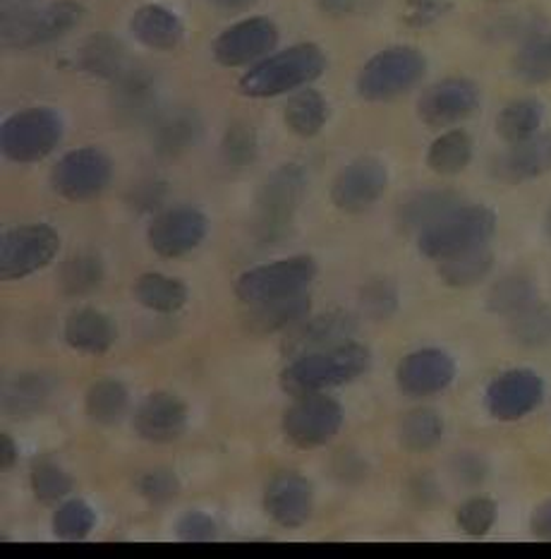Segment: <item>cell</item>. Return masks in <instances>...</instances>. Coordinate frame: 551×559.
<instances>
[{
  "instance_id": "6da1fadb",
  "label": "cell",
  "mask_w": 551,
  "mask_h": 559,
  "mask_svg": "<svg viewBox=\"0 0 551 559\" xmlns=\"http://www.w3.org/2000/svg\"><path fill=\"white\" fill-rule=\"evenodd\" d=\"M326 70V53L312 41L288 46L268 53L240 78V92L250 99H274V96L298 92L320 80Z\"/></svg>"
},
{
  "instance_id": "4316f807",
  "label": "cell",
  "mask_w": 551,
  "mask_h": 559,
  "mask_svg": "<svg viewBox=\"0 0 551 559\" xmlns=\"http://www.w3.org/2000/svg\"><path fill=\"white\" fill-rule=\"evenodd\" d=\"M284 120L296 138H316L328 123V102L320 90L302 87L290 96L284 108Z\"/></svg>"
},
{
  "instance_id": "484cf974",
  "label": "cell",
  "mask_w": 551,
  "mask_h": 559,
  "mask_svg": "<svg viewBox=\"0 0 551 559\" xmlns=\"http://www.w3.org/2000/svg\"><path fill=\"white\" fill-rule=\"evenodd\" d=\"M312 300L308 296V290L302 294L288 296V298H278V300H268L260 302V306H252V310L244 318V326L252 334H276V332H286L290 326L300 324L304 318L310 314Z\"/></svg>"
},
{
  "instance_id": "8d00e7d4",
  "label": "cell",
  "mask_w": 551,
  "mask_h": 559,
  "mask_svg": "<svg viewBox=\"0 0 551 559\" xmlns=\"http://www.w3.org/2000/svg\"><path fill=\"white\" fill-rule=\"evenodd\" d=\"M104 282V262L92 252L75 254L58 272L60 290L70 298L89 296Z\"/></svg>"
},
{
  "instance_id": "f5cc1de1",
  "label": "cell",
  "mask_w": 551,
  "mask_h": 559,
  "mask_svg": "<svg viewBox=\"0 0 551 559\" xmlns=\"http://www.w3.org/2000/svg\"><path fill=\"white\" fill-rule=\"evenodd\" d=\"M547 236L551 238V210H549V214H547Z\"/></svg>"
},
{
  "instance_id": "ac0fdd59",
  "label": "cell",
  "mask_w": 551,
  "mask_h": 559,
  "mask_svg": "<svg viewBox=\"0 0 551 559\" xmlns=\"http://www.w3.org/2000/svg\"><path fill=\"white\" fill-rule=\"evenodd\" d=\"M358 332V320L350 312L343 310H328L316 314V318H304L296 330H290L284 342V354L288 358H302L310 354H320V350L336 348L340 344L350 342V336Z\"/></svg>"
},
{
  "instance_id": "d4e9b609",
  "label": "cell",
  "mask_w": 551,
  "mask_h": 559,
  "mask_svg": "<svg viewBox=\"0 0 551 559\" xmlns=\"http://www.w3.org/2000/svg\"><path fill=\"white\" fill-rule=\"evenodd\" d=\"M77 66L82 72L99 80H118L125 75L128 53L116 34L96 32L84 39L77 51Z\"/></svg>"
},
{
  "instance_id": "ba28073f",
  "label": "cell",
  "mask_w": 551,
  "mask_h": 559,
  "mask_svg": "<svg viewBox=\"0 0 551 559\" xmlns=\"http://www.w3.org/2000/svg\"><path fill=\"white\" fill-rule=\"evenodd\" d=\"M320 266L308 254L300 258H288L272 264L254 266V270L240 274L236 282V294L248 306H260V302L278 300L302 294L314 282Z\"/></svg>"
},
{
  "instance_id": "7bdbcfd3",
  "label": "cell",
  "mask_w": 551,
  "mask_h": 559,
  "mask_svg": "<svg viewBox=\"0 0 551 559\" xmlns=\"http://www.w3.org/2000/svg\"><path fill=\"white\" fill-rule=\"evenodd\" d=\"M458 526L472 538H482L494 528L499 519V507L489 497H470L458 509Z\"/></svg>"
},
{
  "instance_id": "bcb514c9",
  "label": "cell",
  "mask_w": 551,
  "mask_h": 559,
  "mask_svg": "<svg viewBox=\"0 0 551 559\" xmlns=\"http://www.w3.org/2000/svg\"><path fill=\"white\" fill-rule=\"evenodd\" d=\"M451 10L448 0H408L406 8V22L410 27H427L436 20H441Z\"/></svg>"
},
{
  "instance_id": "d6986e66",
  "label": "cell",
  "mask_w": 551,
  "mask_h": 559,
  "mask_svg": "<svg viewBox=\"0 0 551 559\" xmlns=\"http://www.w3.org/2000/svg\"><path fill=\"white\" fill-rule=\"evenodd\" d=\"M456 380V362L441 348H420L398 362L396 382L400 392L424 399L444 392Z\"/></svg>"
},
{
  "instance_id": "e0dca14e",
  "label": "cell",
  "mask_w": 551,
  "mask_h": 559,
  "mask_svg": "<svg viewBox=\"0 0 551 559\" xmlns=\"http://www.w3.org/2000/svg\"><path fill=\"white\" fill-rule=\"evenodd\" d=\"M264 509L280 528H302L314 512L312 483L296 471L276 473L264 490Z\"/></svg>"
},
{
  "instance_id": "277c9868",
  "label": "cell",
  "mask_w": 551,
  "mask_h": 559,
  "mask_svg": "<svg viewBox=\"0 0 551 559\" xmlns=\"http://www.w3.org/2000/svg\"><path fill=\"white\" fill-rule=\"evenodd\" d=\"M496 234V214L482 204H458L418 236L424 258L446 260L487 246Z\"/></svg>"
},
{
  "instance_id": "8992f818",
  "label": "cell",
  "mask_w": 551,
  "mask_h": 559,
  "mask_svg": "<svg viewBox=\"0 0 551 559\" xmlns=\"http://www.w3.org/2000/svg\"><path fill=\"white\" fill-rule=\"evenodd\" d=\"M63 135L65 123L56 108L32 106L5 118L0 128V147L10 162L36 164L53 154Z\"/></svg>"
},
{
  "instance_id": "74e56055",
  "label": "cell",
  "mask_w": 551,
  "mask_h": 559,
  "mask_svg": "<svg viewBox=\"0 0 551 559\" xmlns=\"http://www.w3.org/2000/svg\"><path fill=\"white\" fill-rule=\"evenodd\" d=\"M202 135V123L194 114H176L166 118L156 132V152L161 156L185 154Z\"/></svg>"
},
{
  "instance_id": "3957f363",
  "label": "cell",
  "mask_w": 551,
  "mask_h": 559,
  "mask_svg": "<svg viewBox=\"0 0 551 559\" xmlns=\"http://www.w3.org/2000/svg\"><path fill=\"white\" fill-rule=\"evenodd\" d=\"M372 362L370 348L358 342H346L336 348L296 358L280 372V386L290 396L326 392L358 380Z\"/></svg>"
},
{
  "instance_id": "f907efd6",
  "label": "cell",
  "mask_w": 551,
  "mask_h": 559,
  "mask_svg": "<svg viewBox=\"0 0 551 559\" xmlns=\"http://www.w3.org/2000/svg\"><path fill=\"white\" fill-rule=\"evenodd\" d=\"M320 8L328 15L340 17V15H348V12L355 8V0H320Z\"/></svg>"
},
{
  "instance_id": "603a6c76",
  "label": "cell",
  "mask_w": 551,
  "mask_h": 559,
  "mask_svg": "<svg viewBox=\"0 0 551 559\" xmlns=\"http://www.w3.org/2000/svg\"><path fill=\"white\" fill-rule=\"evenodd\" d=\"M65 344L87 356H101L116 344L118 324L106 312L96 308H82L72 312L63 326Z\"/></svg>"
},
{
  "instance_id": "60d3db41",
  "label": "cell",
  "mask_w": 551,
  "mask_h": 559,
  "mask_svg": "<svg viewBox=\"0 0 551 559\" xmlns=\"http://www.w3.org/2000/svg\"><path fill=\"white\" fill-rule=\"evenodd\" d=\"M96 526L94 509L84 500L63 502L53 514V533L60 540H84Z\"/></svg>"
},
{
  "instance_id": "4fadbf2b",
  "label": "cell",
  "mask_w": 551,
  "mask_h": 559,
  "mask_svg": "<svg viewBox=\"0 0 551 559\" xmlns=\"http://www.w3.org/2000/svg\"><path fill=\"white\" fill-rule=\"evenodd\" d=\"M480 102V87L472 80L446 78L422 92L418 116L427 128H451L475 116Z\"/></svg>"
},
{
  "instance_id": "b9f144b4",
  "label": "cell",
  "mask_w": 551,
  "mask_h": 559,
  "mask_svg": "<svg viewBox=\"0 0 551 559\" xmlns=\"http://www.w3.org/2000/svg\"><path fill=\"white\" fill-rule=\"evenodd\" d=\"M511 334L523 346H549L551 344V308L532 306L518 318H513Z\"/></svg>"
},
{
  "instance_id": "2e32d148",
  "label": "cell",
  "mask_w": 551,
  "mask_h": 559,
  "mask_svg": "<svg viewBox=\"0 0 551 559\" xmlns=\"http://www.w3.org/2000/svg\"><path fill=\"white\" fill-rule=\"evenodd\" d=\"M206 230H209V218L200 210L176 206L154 218L149 226V246L158 258L178 260L200 246L206 238Z\"/></svg>"
},
{
  "instance_id": "816d5d0a",
  "label": "cell",
  "mask_w": 551,
  "mask_h": 559,
  "mask_svg": "<svg viewBox=\"0 0 551 559\" xmlns=\"http://www.w3.org/2000/svg\"><path fill=\"white\" fill-rule=\"evenodd\" d=\"M209 3L224 12H242L260 3V0H209Z\"/></svg>"
},
{
  "instance_id": "ffe728a7",
  "label": "cell",
  "mask_w": 551,
  "mask_h": 559,
  "mask_svg": "<svg viewBox=\"0 0 551 559\" xmlns=\"http://www.w3.org/2000/svg\"><path fill=\"white\" fill-rule=\"evenodd\" d=\"M551 171V132L508 144L504 154H499L492 164V174L501 183H528Z\"/></svg>"
},
{
  "instance_id": "7c38bea8",
  "label": "cell",
  "mask_w": 551,
  "mask_h": 559,
  "mask_svg": "<svg viewBox=\"0 0 551 559\" xmlns=\"http://www.w3.org/2000/svg\"><path fill=\"white\" fill-rule=\"evenodd\" d=\"M343 406L322 392L302 394L286 411L284 432L300 449H316L334 440L343 425Z\"/></svg>"
},
{
  "instance_id": "9c48e42d",
  "label": "cell",
  "mask_w": 551,
  "mask_h": 559,
  "mask_svg": "<svg viewBox=\"0 0 551 559\" xmlns=\"http://www.w3.org/2000/svg\"><path fill=\"white\" fill-rule=\"evenodd\" d=\"M113 180V162L96 147H80L60 156L51 171V186L68 202H92Z\"/></svg>"
},
{
  "instance_id": "c3c4849f",
  "label": "cell",
  "mask_w": 551,
  "mask_h": 559,
  "mask_svg": "<svg viewBox=\"0 0 551 559\" xmlns=\"http://www.w3.org/2000/svg\"><path fill=\"white\" fill-rule=\"evenodd\" d=\"M530 528L540 540H551V500L542 502L535 509L530 519Z\"/></svg>"
},
{
  "instance_id": "836d02e7",
  "label": "cell",
  "mask_w": 551,
  "mask_h": 559,
  "mask_svg": "<svg viewBox=\"0 0 551 559\" xmlns=\"http://www.w3.org/2000/svg\"><path fill=\"white\" fill-rule=\"evenodd\" d=\"M513 72L525 84L551 82V32H537L513 56Z\"/></svg>"
},
{
  "instance_id": "f1b7e54d",
  "label": "cell",
  "mask_w": 551,
  "mask_h": 559,
  "mask_svg": "<svg viewBox=\"0 0 551 559\" xmlns=\"http://www.w3.org/2000/svg\"><path fill=\"white\" fill-rule=\"evenodd\" d=\"M134 298H137L140 306H144L146 310L170 314L188 306L190 290L185 284L178 282V278L149 272L142 274L137 282H134Z\"/></svg>"
},
{
  "instance_id": "f35d334b",
  "label": "cell",
  "mask_w": 551,
  "mask_h": 559,
  "mask_svg": "<svg viewBox=\"0 0 551 559\" xmlns=\"http://www.w3.org/2000/svg\"><path fill=\"white\" fill-rule=\"evenodd\" d=\"M32 490L41 504H56L72 490V476L60 468L51 456H39L32 464Z\"/></svg>"
},
{
  "instance_id": "7402d4cb",
  "label": "cell",
  "mask_w": 551,
  "mask_h": 559,
  "mask_svg": "<svg viewBox=\"0 0 551 559\" xmlns=\"http://www.w3.org/2000/svg\"><path fill=\"white\" fill-rule=\"evenodd\" d=\"M130 32L144 48L158 53L176 51L185 39V24L161 3H144L130 20Z\"/></svg>"
},
{
  "instance_id": "8fae6325",
  "label": "cell",
  "mask_w": 551,
  "mask_h": 559,
  "mask_svg": "<svg viewBox=\"0 0 551 559\" xmlns=\"http://www.w3.org/2000/svg\"><path fill=\"white\" fill-rule=\"evenodd\" d=\"M278 46V27L274 20L264 15L244 17L230 24L220 32L214 44L212 53L218 66L224 68H244L260 63L262 58L274 53Z\"/></svg>"
},
{
  "instance_id": "5b68a950",
  "label": "cell",
  "mask_w": 551,
  "mask_h": 559,
  "mask_svg": "<svg viewBox=\"0 0 551 559\" xmlns=\"http://www.w3.org/2000/svg\"><path fill=\"white\" fill-rule=\"evenodd\" d=\"M427 75V58L412 46H391L374 53L358 75V94L370 104L394 102L412 92Z\"/></svg>"
},
{
  "instance_id": "1f68e13d",
  "label": "cell",
  "mask_w": 551,
  "mask_h": 559,
  "mask_svg": "<svg viewBox=\"0 0 551 559\" xmlns=\"http://www.w3.org/2000/svg\"><path fill=\"white\" fill-rule=\"evenodd\" d=\"M128 408H130L128 386L118 380H110V377H104V380L94 382L87 389V394H84V411H87V416L94 423L106 425V428L125 418Z\"/></svg>"
},
{
  "instance_id": "e575fe53",
  "label": "cell",
  "mask_w": 551,
  "mask_h": 559,
  "mask_svg": "<svg viewBox=\"0 0 551 559\" xmlns=\"http://www.w3.org/2000/svg\"><path fill=\"white\" fill-rule=\"evenodd\" d=\"M487 306L492 312L504 314V318H518L525 310L537 306V286L528 276H506L494 284Z\"/></svg>"
},
{
  "instance_id": "681fc988",
  "label": "cell",
  "mask_w": 551,
  "mask_h": 559,
  "mask_svg": "<svg viewBox=\"0 0 551 559\" xmlns=\"http://www.w3.org/2000/svg\"><path fill=\"white\" fill-rule=\"evenodd\" d=\"M15 464H17V444L10 435H3L0 437V466H3V471H10Z\"/></svg>"
},
{
  "instance_id": "7a4b0ae2",
  "label": "cell",
  "mask_w": 551,
  "mask_h": 559,
  "mask_svg": "<svg viewBox=\"0 0 551 559\" xmlns=\"http://www.w3.org/2000/svg\"><path fill=\"white\" fill-rule=\"evenodd\" d=\"M84 20V8L77 0H48L32 5L29 0H5L3 3V44L15 51L39 48L60 41Z\"/></svg>"
},
{
  "instance_id": "ab89813d",
  "label": "cell",
  "mask_w": 551,
  "mask_h": 559,
  "mask_svg": "<svg viewBox=\"0 0 551 559\" xmlns=\"http://www.w3.org/2000/svg\"><path fill=\"white\" fill-rule=\"evenodd\" d=\"M220 154H224V162L230 168H248L256 162L260 156V138H256V130L244 123V120H236L226 130L224 140H220Z\"/></svg>"
},
{
  "instance_id": "cb8c5ba5",
  "label": "cell",
  "mask_w": 551,
  "mask_h": 559,
  "mask_svg": "<svg viewBox=\"0 0 551 559\" xmlns=\"http://www.w3.org/2000/svg\"><path fill=\"white\" fill-rule=\"evenodd\" d=\"M56 394V380L46 372H20L3 386V411L10 418H32Z\"/></svg>"
},
{
  "instance_id": "83f0119b",
  "label": "cell",
  "mask_w": 551,
  "mask_h": 559,
  "mask_svg": "<svg viewBox=\"0 0 551 559\" xmlns=\"http://www.w3.org/2000/svg\"><path fill=\"white\" fill-rule=\"evenodd\" d=\"M458 206V194L453 190H422L412 194L398 210V226L403 234H422L436 218Z\"/></svg>"
},
{
  "instance_id": "52a82bcc",
  "label": "cell",
  "mask_w": 551,
  "mask_h": 559,
  "mask_svg": "<svg viewBox=\"0 0 551 559\" xmlns=\"http://www.w3.org/2000/svg\"><path fill=\"white\" fill-rule=\"evenodd\" d=\"M308 176L300 164H284L266 176L254 198L256 236L280 238L286 236L298 206L302 204Z\"/></svg>"
},
{
  "instance_id": "ee69618b",
  "label": "cell",
  "mask_w": 551,
  "mask_h": 559,
  "mask_svg": "<svg viewBox=\"0 0 551 559\" xmlns=\"http://www.w3.org/2000/svg\"><path fill=\"white\" fill-rule=\"evenodd\" d=\"M137 490L152 507H164L178 497L180 480L170 468H154L137 480Z\"/></svg>"
},
{
  "instance_id": "7dc6e473",
  "label": "cell",
  "mask_w": 551,
  "mask_h": 559,
  "mask_svg": "<svg viewBox=\"0 0 551 559\" xmlns=\"http://www.w3.org/2000/svg\"><path fill=\"white\" fill-rule=\"evenodd\" d=\"M396 306H398L396 290L391 288L388 284L376 282L364 290V308L370 310L374 318H386V314L396 310Z\"/></svg>"
},
{
  "instance_id": "db71d44e",
  "label": "cell",
  "mask_w": 551,
  "mask_h": 559,
  "mask_svg": "<svg viewBox=\"0 0 551 559\" xmlns=\"http://www.w3.org/2000/svg\"><path fill=\"white\" fill-rule=\"evenodd\" d=\"M489 3H513V0H489Z\"/></svg>"
},
{
  "instance_id": "30bf717a",
  "label": "cell",
  "mask_w": 551,
  "mask_h": 559,
  "mask_svg": "<svg viewBox=\"0 0 551 559\" xmlns=\"http://www.w3.org/2000/svg\"><path fill=\"white\" fill-rule=\"evenodd\" d=\"M60 250V236L48 224H27L5 230L0 240V274L5 282L41 272Z\"/></svg>"
},
{
  "instance_id": "d6a6232c",
  "label": "cell",
  "mask_w": 551,
  "mask_h": 559,
  "mask_svg": "<svg viewBox=\"0 0 551 559\" xmlns=\"http://www.w3.org/2000/svg\"><path fill=\"white\" fill-rule=\"evenodd\" d=\"M494 252L487 246L475 248L468 252L453 254L439 262V276L448 288H470L484 282V276L492 272Z\"/></svg>"
},
{
  "instance_id": "d590c367",
  "label": "cell",
  "mask_w": 551,
  "mask_h": 559,
  "mask_svg": "<svg viewBox=\"0 0 551 559\" xmlns=\"http://www.w3.org/2000/svg\"><path fill=\"white\" fill-rule=\"evenodd\" d=\"M441 437H444V420L432 408H415L400 423V444L408 452H430L441 442Z\"/></svg>"
},
{
  "instance_id": "9a60e30c",
  "label": "cell",
  "mask_w": 551,
  "mask_h": 559,
  "mask_svg": "<svg viewBox=\"0 0 551 559\" xmlns=\"http://www.w3.org/2000/svg\"><path fill=\"white\" fill-rule=\"evenodd\" d=\"M388 171L374 156H360L336 176L331 186V202L346 214H362L384 198Z\"/></svg>"
},
{
  "instance_id": "4dcf8cb0",
  "label": "cell",
  "mask_w": 551,
  "mask_h": 559,
  "mask_svg": "<svg viewBox=\"0 0 551 559\" xmlns=\"http://www.w3.org/2000/svg\"><path fill=\"white\" fill-rule=\"evenodd\" d=\"M544 123V106L540 99L525 96V99H516L501 108L496 116V135L513 144L520 140H528L540 132Z\"/></svg>"
},
{
  "instance_id": "f546056e",
  "label": "cell",
  "mask_w": 551,
  "mask_h": 559,
  "mask_svg": "<svg viewBox=\"0 0 551 559\" xmlns=\"http://www.w3.org/2000/svg\"><path fill=\"white\" fill-rule=\"evenodd\" d=\"M472 154V138L465 130L453 128L430 144V150H427V166L436 176H458L470 166Z\"/></svg>"
},
{
  "instance_id": "f6af8a7d",
  "label": "cell",
  "mask_w": 551,
  "mask_h": 559,
  "mask_svg": "<svg viewBox=\"0 0 551 559\" xmlns=\"http://www.w3.org/2000/svg\"><path fill=\"white\" fill-rule=\"evenodd\" d=\"M176 536L182 543H209L218 538V526L204 512H182L176 521Z\"/></svg>"
},
{
  "instance_id": "44dd1931",
  "label": "cell",
  "mask_w": 551,
  "mask_h": 559,
  "mask_svg": "<svg viewBox=\"0 0 551 559\" xmlns=\"http://www.w3.org/2000/svg\"><path fill=\"white\" fill-rule=\"evenodd\" d=\"M188 425V406L170 392H154L134 411V430L146 442L166 444L182 435Z\"/></svg>"
},
{
  "instance_id": "5bb4252c",
  "label": "cell",
  "mask_w": 551,
  "mask_h": 559,
  "mask_svg": "<svg viewBox=\"0 0 551 559\" xmlns=\"http://www.w3.org/2000/svg\"><path fill=\"white\" fill-rule=\"evenodd\" d=\"M544 399V382L542 377L532 370H506L489 382L484 392V406L489 416L496 420L513 423L525 416L542 404Z\"/></svg>"
}]
</instances>
